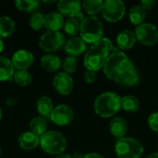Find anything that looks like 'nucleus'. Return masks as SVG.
<instances>
[{
  "label": "nucleus",
  "instance_id": "obj_31",
  "mask_svg": "<svg viewBox=\"0 0 158 158\" xmlns=\"http://www.w3.org/2000/svg\"><path fill=\"white\" fill-rule=\"evenodd\" d=\"M77 67H78V61H77L76 57H74V56H68L62 61V69H63L64 72L67 74L70 75V74L74 73L77 69Z\"/></svg>",
  "mask_w": 158,
  "mask_h": 158
},
{
  "label": "nucleus",
  "instance_id": "obj_20",
  "mask_svg": "<svg viewBox=\"0 0 158 158\" xmlns=\"http://www.w3.org/2000/svg\"><path fill=\"white\" fill-rule=\"evenodd\" d=\"M54 105L53 101L50 97L44 95L37 99L36 101V110L39 114V116L44 118H50V116L54 110Z\"/></svg>",
  "mask_w": 158,
  "mask_h": 158
},
{
  "label": "nucleus",
  "instance_id": "obj_42",
  "mask_svg": "<svg viewBox=\"0 0 158 158\" xmlns=\"http://www.w3.org/2000/svg\"><path fill=\"white\" fill-rule=\"evenodd\" d=\"M2 116H3V112H2V108H1V106H0V120H1V118H2Z\"/></svg>",
  "mask_w": 158,
  "mask_h": 158
},
{
  "label": "nucleus",
  "instance_id": "obj_4",
  "mask_svg": "<svg viewBox=\"0 0 158 158\" xmlns=\"http://www.w3.org/2000/svg\"><path fill=\"white\" fill-rule=\"evenodd\" d=\"M40 146L48 155L59 156L64 154L67 148V139L58 131H47L40 137Z\"/></svg>",
  "mask_w": 158,
  "mask_h": 158
},
{
  "label": "nucleus",
  "instance_id": "obj_9",
  "mask_svg": "<svg viewBox=\"0 0 158 158\" xmlns=\"http://www.w3.org/2000/svg\"><path fill=\"white\" fill-rule=\"evenodd\" d=\"M136 39L145 46H153L158 41V29L152 23L143 22L136 27Z\"/></svg>",
  "mask_w": 158,
  "mask_h": 158
},
{
  "label": "nucleus",
  "instance_id": "obj_16",
  "mask_svg": "<svg viewBox=\"0 0 158 158\" xmlns=\"http://www.w3.org/2000/svg\"><path fill=\"white\" fill-rule=\"evenodd\" d=\"M64 17L58 11H52L44 15V28L47 31H58L64 27Z\"/></svg>",
  "mask_w": 158,
  "mask_h": 158
},
{
  "label": "nucleus",
  "instance_id": "obj_33",
  "mask_svg": "<svg viewBox=\"0 0 158 158\" xmlns=\"http://www.w3.org/2000/svg\"><path fill=\"white\" fill-rule=\"evenodd\" d=\"M96 73L94 71H91V70H86L83 73V80L86 83L88 84H92L96 81Z\"/></svg>",
  "mask_w": 158,
  "mask_h": 158
},
{
  "label": "nucleus",
  "instance_id": "obj_18",
  "mask_svg": "<svg viewBox=\"0 0 158 158\" xmlns=\"http://www.w3.org/2000/svg\"><path fill=\"white\" fill-rule=\"evenodd\" d=\"M42 69L48 72H56L62 68V61L60 57L55 54H45L40 59Z\"/></svg>",
  "mask_w": 158,
  "mask_h": 158
},
{
  "label": "nucleus",
  "instance_id": "obj_6",
  "mask_svg": "<svg viewBox=\"0 0 158 158\" xmlns=\"http://www.w3.org/2000/svg\"><path fill=\"white\" fill-rule=\"evenodd\" d=\"M115 153L118 158H141L144 153V148L137 139L123 137L116 142Z\"/></svg>",
  "mask_w": 158,
  "mask_h": 158
},
{
  "label": "nucleus",
  "instance_id": "obj_2",
  "mask_svg": "<svg viewBox=\"0 0 158 158\" xmlns=\"http://www.w3.org/2000/svg\"><path fill=\"white\" fill-rule=\"evenodd\" d=\"M113 43L109 38L103 37L93 44L84 56L83 64L87 70L97 71L105 66L107 58L113 50Z\"/></svg>",
  "mask_w": 158,
  "mask_h": 158
},
{
  "label": "nucleus",
  "instance_id": "obj_26",
  "mask_svg": "<svg viewBox=\"0 0 158 158\" xmlns=\"http://www.w3.org/2000/svg\"><path fill=\"white\" fill-rule=\"evenodd\" d=\"M129 16L131 23L136 26H139L143 23V20L146 18V11L140 5H136L131 8Z\"/></svg>",
  "mask_w": 158,
  "mask_h": 158
},
{
  "label": "nucleus",
  "instance_id": "obj_25",
  "mask_svg": "<svg viewBox=\"0 0 158 158\" xmlns=\"http://www.w3.org/2000/svg\"><path fill=\"white\" fill-rule=\"evenodd\" d=\"M140 106V101L134 95H125L121 98V108L129 113H134L138 111Z\"/></svg>",
  "mask_w": 158,
  "mask_h": 158
},
{
  "label": "nucleus",
  "instance_id": "obj_11",
  "mask_svg": "<svg viewBox=\"0 0 158 158\" xmlns=\"http://www.w3.org/2000/svg\"><path fill=\"white\" fill-rule=\"evenodd\" d=\"M33 54L28 49H19L12 55L11 62L16 70H28V69L33 64Z\"/></svg>",
  "mask_w": 158,
  "mask_h": 158
},
{
  "label": "nucleus",
  "instance_id": "obj_3",
  "mask_svg": "<svg viewBox=\"0 0 158 158\" xmlns=\"http://www.w3.org/2000/svg\"><path fill=\"white\" fill-rule=\"evenodd\" d=\"M94 108L99 117L111 118L121 108V97L113 92L102 93L94 100Z\"/></svg>",
  "mask_w": 158,
  "mask_h": 158
},
{
  "label": "nucleus",
  "instance_id": "obj_34",
  "mask_svg": "<svg viewBox=\"0 0 158 158\" xmlns=\"http://www.w3.org/2000/svg\"><path fill=\"white\" fill-rule=\"evenodd\" d=\"M155 4H156V2H155L154 0H143V1H142V2L140 3V6H141L145 11H147V10L152 9V8L154 7Z\"/></svg>",
  "mask_w": 158,
  "mask_h": 158
},
{
  "label": "nucleus",
  "instance_id": "obj_17",
  "mask_svg": "<svg viewBox=\"0 0 158 158\" xmlns=\"http://www.w3.org/2000/svg\"><path fill=\"white\" fill-rule=\"evenodd\" d=\"M136 41L135 32L130 30H123L118 34L116 44L119 50H129L134 46Z\"/></svg>",
  "mask_w": 158,
  "mask_h": 158
},
{
  "label": "nucleus",
  "instance_id": "obj_13",
  "mask_svg": "<svg viewBox=\"0 0 158 158\" xmlns=\"http://www.w3.org/2000/svg\"><path fill=\"white\" fill-rule=\"evenodd\" d=\"M82 5L79 0H60L57 2V11L63 16L69 18H75L81 12Z\"/></svg>",
  "mask_w": 158,
  "mask_h": 158
},
{
  "label": "nucleus",
  "instance_id": "obj_29",
  "mask_svg": "<svg viewBox=\"0 0 158 158\" xmlns=\"http://www.w3.org/2000/svg\"><path fill=\"white\" fill-rule=\"evenodd\" d=\"M64 31L65 32L72 37H75L79 32L81 29V21L78 20L76 18H69L65 21L64 24Z\"/></svg>",
  "mask_w": 158,
  "mask_h": 158
},
{
  "label": "nucleus",
  "instance_id": "obj_8",
  "mask_svg": "<svg viewBox=\"0 0 158 158\" xmlns=\"http://www.w3.org/2000/svg\"><path fill=\"white\" fill-rule=\"evenodd\" d=\"M103 18L111 23H115L123 19L126 13V6L121 0H106L102 7Z\"/></svg>",
  "mask_w": 158,
  "mask_h": 158
},
{
  "label": "nucleus",
  "instance_id": "obj_10",
  "mask_svg": "<svg viewBox=\"0 0 158 158\" xmlns=\"http://www.w3.org/2000/svg\"><path fill=\"white\" fill-rule=\"evenodd\" d=\"M74 118V111L71 106L61 104L54 107L50 116V120L58 126H67L72 122Z\"/></svg>",
  "mask_w": 158,
  "mask_h": 158
},
{
  "label": "nucleus",
  "instance_id": "obj_24",
  "mask_svg": "<svg viewBox=\"0 0 158 158\" xmlns=\"http://www.w3.org/2000/svg\"><path fill=\"white\" fill-rule=\"evenodd\" d=\"M15 6L17 9L22 12H31L34 13L37 11V9L40 6V1L39 0H16L14 2Z\"/></svg>",
  "mask_w": 158,
  "mask_h": 158
},
{
  "label": "nucleus",
  "instance_id": "obj_38",
  "mask_svg": "<svg viewBox=\"0 0 158 158\" xmlns=\"http://www.w3.org/2000/svg\"><path fill=\"white\" fill-rule=\"evenodd\" d=\"M55 158H73L69 154H61L59 156H56Z\"/></svg>",
  "mask_w": 158,
  "mask_h": 158
},
{
  "label": "nucleus",
  "instance_id": "obj_23",
  "mask_svg": "<svg viewBox=\"0 0 158 158\" xmlns=\"http://www.w3.org/2000/svg\"><path fill=\"white\" fill-rule=\"evenodd\" d=\"M16 30L15 21L8 16H0V38L11 36Z\"/></svg>",
  "mask_w": 158,
  "mask_h": 158
},
{
  "label": "nucleus",
  "instance_id": "obj_22",
  "mask_svg": "<svg viewBox=\"0 0 158 158\" xmlns=\"http://www.w3.org/2000/svg\"><path fill=\"white\" fill-rule=\"evenodd\" d=\"M47 119L39 115L33 117L29 123L30 131H31L39 137H41L47 131Z\"/></svg>",
  "mask_w": 158,
  "mask_h": 158
},
{
  "label": "nucleus",
  "instance_id": "obj_30",
  "mask_svg": "<svg viewBox=\"0 0 158 158\" xmlns=\"http://www.w3.org/2000/svg\"><path fill=\"white\" fill-rule=\"evenodd\" d=\"M29 23L30 27L33 31H40L43 27H44V15L39 11L32 13L30 17Z\"/></svg>",
  "mask_w": 158,
  "mask_h": 158
},
{
  "label": "nucleus",
  "instance_id": "obj_7",
  "mask_svg": "<svg viewBox=\"0 0 158 158\" xmlns=\"http://www.w3.org/2000/svg\"><path fill=\"white\" fill-rule=\"evenodd\" d=\"M66 44L65 35L61 31H44L39 39L40 48L46 52V54H52L60 50Z\"/></svg>",
  "mask_w": 158,
  "mask_h": 158
},
{
  "label": "nucleus",
  "instance_id": "obj_36",
  "mask_svg": "<svg viewBox=\"0 0 158 158\" xmlns=\"http://www.w3.org/2000/svg\"><path fill=\"white\" fill-rule=\"evenodd\" d=\"M83 158H105V157H104L102 155L97 154V153H89V154L84 155V157Z\"/></svg>",
  "mask_w": 158,
  "mask_h": 158
},
{
  "label": "nucleus",
  "instance_id": "obj_27",
  "mask_svg": "<svg viewBox=\"0 0 158 158\" xmlns=\"http://www.w3.org/2000/svg\"><path fill=\"white\" fill-rule=\"evenodd\" d=\"M104 1L102 0H84L81 5L85 13L90 16H95L102 11Z\"/></svg>",
  "mask_w": 158,
  "mask_h": 158
},
{
  "label": "nucleus",
  "instance_id": "obj_32",
  "mask_svg": "<svg viewBox=\"0 0 158 158\" xmlns=\"http://www.w3.org/2000/svg\"><path fill=\"white\" fill-rule=\"evenodd\" d=\"M148 125L152 131L158 132V112H154L148 117Z\"/></svg>",
  "mask_w": 158,
  "mask_h": 158
},
{
  "label": "nucleus",
  "instance_id": "obj_41",
  "mask_svg": "<svg viewBox=\"0 0 158 158\" xmlns=\"http://www.w3.org/2000/svg\"><path fill=\"white\" fill-rule=\"evenodd\" d=\"M56 1H44V3H47V4H53V3H56Z\"/></svg>",
  "mask_w": 158,
  "mask_h": 158
},
{
  "label": "nucleus",
  "instance_id": "obj_28",
  "mask_svg": "<svg viewBox=\"0 0 158 158\" xmlns=\"http://www.w3.org/2000/svg\"><path fill=\"white\" fill-rule=\"evenodd\" d=\"M12 81L20 87L28 86L32 81V76L28 70H15Z\"/></svg>",
  "mask_w": 158,
  "mask_h": 158
},
{
  "label": "nucleus",
  "instance_id": "obj_15",
  "mask_svg": "<svg viewBox=\"0 0 158 158\" xmlns=\"http://www.w3.org/2000/svg\"><path fill=\"white\" fill-rule=\"evenodd\" d=\"M18 143L24 151H32L40 145V137L31 131H24L19 135Z\"/></svg>",
  "mask_w": 158,
  "mask_h": 158
},
{
  "label": "nucleus",
  "instance_id": "obj_1",
  "mask_svg": "<svg viewBox=\"0 0 158 158\" xmlns=\"http://www.w3.org/2000/svg\"><path fill=\"white\" fill-rule=\"evenodd\" d=\"M103 71L109 80L124 86H135L139 82V75L134 64L118 47L113 48L103 67Z\"/></svg>",
  "mask_w": 158,
  "mask_h": 158
},
{
  "label": "nucleus",
  "instance_id": "obj_19",
  "mask_svg": "<svg viewBox=\"0 0 158 158\" xmlns=\"http://www.w3.org/2000/svg\"><path fill=\"white\" fill-rule=\"evenodd\" d=\"M109 131L118 139L123 138L128 132V122L120 117L113 118L109 122Z\"/></svg>",
  "mask_w": 158,
  "mask_h": 158
},
{
  "label": "nucleus",
  "instance_id": "obj_43",
  "mask_svg": "<svg viewBox=\"0 0 158 158\" xmlns=\"http://www.w3.org/2000/svg\"><path fill=\"white\" fill-rule=\"evenodd\" d=\"M1 156H2V149H1V147H0V157H1Z\"/></svg>",
  "mask_w": 158,
  "mask_h": 158
},
{
  "label": "nucleus",
  "instance_id": "obj_35",
  "mask_svg": "<svg viewBox=\"0 0 158 158\" xmlns=\"http://www.w3.org/2000/svg\"><path fill=\"white\" fill-rule=\"evenodd\" d=\"M6 104L8 106H14L17 104V98H15V97H8L6 100Z\"/></svg>",
  "mask_w": 158,
  "mask_h": 158
},
{
  "label": "nucleus",
  "instance_id": "obj_44",
  "mask_svg": "<svg viewBox=\"0 0 158 158\" xmlns=\"http://www.w3.org/2000/svg\"><path fill=\"white\" fill-rule=\"evenodd\" d=\"M157 147H158V145H157Z\"/></svg>",
  "mask_w": 158,
  "mask_h": 158
},
{
  "label": "nucleus",
  "instance_id": "obj_40",
  "mask_svg": "<svg viewBox=\"0 0 158 158\" xmlns=\"http://www.w3.org/2000/svg\"><path fill=\"white\" fill-rule=\"evenodd\" d=\"M146 158H158V153H153V154L149 155Z\"/></svg>",
  "mask_w": 158,
  "mask_h": 158
},
{
  "label": "nucleus",
  "instance_id": "obj_14",
  "mask_svg": "<svg viewBox=\"0 0 158 158\" xmlns=\"http://www.w3.org/2000/svg\"><path fill=\"white\" fill-rule=\"evenodd\" d=\"M64 50L69 56L76 57L78 56H81L84 52H87V44L81 38V36H75L69 38L66 42L64 45Z\"/></svg>",
  "mask_w": 158,
  "mask_h": 158
},
{
  "label": "nucleus",
  "instance_id": "obj_21",
  "mask_svg": "<svg viewBox=\"0 0 158 158\" xmlns=\"http://www.w3.org/2000/svg\"><path fill=\"white\" fill-rule=\"evenodd\" d=\"M15 70L16 69L11 59L6 56H0V82L12 80Z\"/></svg>",
  "mask_w": 158,
  "mask_h": 158
},
{
  "label": "nucleus",
  "instance_id": "obj_5",
  "mask_svg": "<svg viewBox=\"0 0 158 158\" xmlns=\"http://www.w3.org/2000/svg\"><path fill=\"white\" fill-rule=\"evenodd\" d=\"M104 26L96 16H88L81 22L80 35L87 44H94L103 38Z\"/></svg>",
  "mask_w": 158,
  "mask_h": 158
},
{
  "label": "nucleus",
  "instance_id": "obj_37",
  "mask_svg": "<svg viewBox=\"0 0 158 158\" xmlns=\"http://www.w3.org/2000/svg\"><path fill=\"white\" fill-rule=\"evenodd\" d=\"M84 157V154L81 153V152H76L74 153V156H73V158H83Z\"/></svg>",
  "mask_w": 158,
  "mask_h": 158
},
{
  "label": "nucleus",
  "instance_id": "obj_12",
  "mask_svg": "<svg viewBox=\"0 0 158 158\" xmlns=\"http://www.w3.org/2000/svg\"><path fill=\"white\" fill-rule=\"evenodd\" d=\"M53 87L56 93L61 95H69L74 87L73 79L69 74L58 72L53 78Z\"/></svg>",
  "mask_w": 158,
  "mask_h": 158
},
{
  "label": "nucleus",
  "instance_id": "obj_39",
  "mask_svg": "<svg viewBox=\"0 0 158 158\" xmlns=\"http://www.w3.org/2000/svg\"><path fill=\"white\" fill-rule=\"evenodd\" d=\"M4 50V42H3V39L0 38V54L3 52Z\"/></svg>",
  "mask_w": 158,
  "mask_h": 158
}]
</instances>
